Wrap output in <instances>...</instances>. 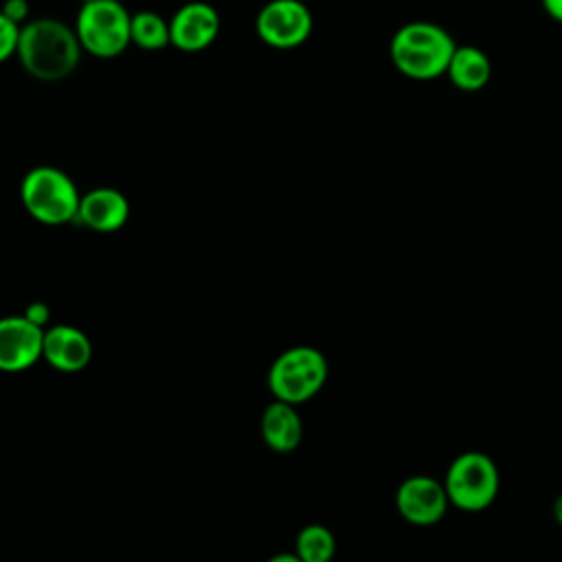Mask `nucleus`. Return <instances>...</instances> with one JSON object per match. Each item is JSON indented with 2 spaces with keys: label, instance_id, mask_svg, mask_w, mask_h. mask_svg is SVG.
Here are the masks:
<instances>
[{
  "label": "nucleus",
  "instance_id": "1",
  "mask_svg": "<svg viewBox=\"0 0 562 562\" xmlns=\"http://www.w3.org/2000/svg\"><path fill=\"white\" fill-rule=\"evenodd\" d=\"M77 31L55 18L29 20L20 26L18 59L22 68L40 81L66 79L81 59Z\"/></svg>",
  "mask_w": 562,
  "mask_h": 562
},
{
  "label": "nucleus",
  "instance_id": "2",
  "mask_svg": "<svg viewBox=\"0 0 562 562\" xmlns=\"http://www.w3.org/2000/svg\"><path fill=\"white\" fill-rule=\"evenodd\" d=\"M457 44L450 33L432 22H408L391 40L395 68L411 79H435L448 70Z\"/></svg>",
  "mask_w": 562,
  "mask_h": 562
},
{
  "label": "nucleus",
  "instance_id": "3",
  "mask_svg": "<svg viewBox=\"0 0 562 562\" xmlns=\"http://www.w3.org/2000/svg\"><path fill=\"white\" fill-rule=\"evenodd\" d=\"M130 22L132 13L119 0H83L75 31L86 53L110 59L132 44Z\"/></svg>",
  "mask_w": 562,
  "mask_h": 562
},
{
  "label": "nucleus",
  "instance_id": "4",
  "mask_svg": "<svg viewBox=\"0 0 562 562\" xmlns=\"http://www.w3.org/2000/svg\"><path fill=\"white\" fill-rule=\"evenodd\" d=\"M20 198L29 215L50 226L77 220L81 202V195L70 176L57 167L31 169L22 180Z\"/></svg>",
  "mask_w": 562,
  "mask_h": 562
},
{
  "label": "nucleus",
  "instance_id": "5",
  "mask_svg": "<svg viewBox=\"0 0 562 562\" xmlns=\"http://www.w3.org/2000/svg\"><path fill=\"white\" fill-rule=\"evenodd\" d=\"M327 380V360L314 347L283 351L268 371V386L277 400L299 404L321 391Z\"/></svg>",
  "mask_w": 562,
  "mask_h": 562
},
{
  "label": "nucleus",
  "instance_id": "6",
  "mask_svg": "<svg viewBox=\"0 0 562 562\" xmlns=\"http://www.w3.org/2000/svg\"><path fill=\"white\" fill-rule=\"evenodd\" d=\"M443 487L459 509L481 512L496 498L498 470L487 454L463 452L450 463Z\"/></svg>",
  "mask_w": 562,
  "mask_h": 562
},
{
  "label": "nucleus",
  "instance_id": "7",
  "mask_svg": "<svg viewBox=\"0 0 562 562\" xmlns=\"http://www.w3.org/2000/svg\"><path fill=\"white\" fill-rule=\"evenodd\" d=\"M312 11L301 0H270L259 9L255 18V31L259 40L281 50L305 44L312 35Z\"/></svg>",
  "mask_w": 562,
  "mask_h": 562
},
{
  "label": "nucleus",
  "instance_id": "8",
  "mask_svg": "<svg viewBox=\"0 0 562 562\" xmlns=\"http://www.w3.org/2000/svg\"><path fill=\"white\" fill-rule=\"evenodd\" d=\"M44 351V327L22 316L0 318V371L18 373L33 367Z\"/></svg>",
  "mask_w": 562,
  "mask_h": 562
},
{
  "label": "nucleus",
  "instance_id": "9",
  "mask_svg": "<svg viewBox=\"0 0 562 562\" xmlns=\"http://www.w3.org/2000/svg\"><path fill=\"white\" fill-rule=\"evenodd\" d=\"M222 29L220 13L213 4L193 0L171 15L169 20V33H171V46L184 53H198L209 48Z\"/></svg>",
  "mask_w": 562,
  "mask_h": 562
},
{
  "label": "nucleus",
  "instance_id": "10",
  "mask_svg": "<svg viewBox=\"0 0 562 562\" xmlns=\"http://www.w3.org/2000/svg\"><path fill=\"white\" fill-rule=\"evenodd\" d=\"M450 498L446 487L430 476H411L397 487V512L413 525H432L443 518Z\"/></svg>",
  "mask_w": 562,
  "mask_h": 562
},
{
  "label": "nucleus",
  "instance_id": "11",
  "mask_svg": "<svg viewBox=\"0 0 562 562\" xmlns=\"http://www.w3.org/2000/svg\"><path fill=\"white\" fill-rule=\"evenodd\" d=\"M42 358L57 371L77 373L90 362L92 345L81 329L72 325H55L44 331Z\"/></svg>",
  "mask_w": 562,
  "mask_h": 562
},
{
  "label": "nucleus",
  "instance_id": "12",
  "mask_svg": "<svg viewBox=\"0 0 562 562\" xmlns=\"http://www.w3.org/2000/svg\"><path fill=\"white\" fill-rule=\"evenodd\" d=\"M130 217V204L125 195L110 187H99L81 195L77 220L97 231V233H114Z\"/></svg>",
  "mask_w": 562,
  "mask_h": 562
},
{
  "label": "nucleus",
  "instance_id": "13",
  "mask_svg": "<svg viewBox=\"0 0 562 562\" xmlns=\"http://www.w3.org/2000/svg\"><path fill=\"white\" fill-rule=\"evenodd\" d=\"M261 435L263 441L277 452L294 450L303 435L301 417L294 406L283 400H274L272 404H268L261 415Z\"/></svg>",
  "mask_w": 562,
  "mask_h": 562
},
{
  "label": "nucleus",
  "instance_id": "14",
  "mask_svg": "<svg viewBox=\"0 0 562 562\" xmlns=\"http://www.w3.org/2000/svg\"><path fill=\"white\" fill-rule=\"evenodd\" d=\"M446 75L450 77V81L465 90V92H474L481 90L490 77H492V64L487 59V55L476 48V46H457Z\"/></svg>",
  "mask_w": 562,
  "mask_h": 562
},
{
  "label": "nucleus",
  "instance_id": "15",
  "mask_svg": "<svg viewBox=\"0 0 562 562\" xmlns=\"http://www.w3.org/2000/svg\"><path fill=\"white\" fill-rule=\"evenodd\" d=\"M130 35H132V44L143 50H160L171 44L169 22L160 13L149 9L132 13Z\"/></svg>",
  "mask_w": 562,
  "mask_h": 562
},
{
  "label": "nucleus",
  "instance_id": "16",
  "mask_svg": "<svg viewBox=\"0 0 562 562\" xmlns=\"http://www.w3.org/2000/svg\"><path fill=\"white\" fill-rule=\"evenodd\" d=\"M334 549L336 540L323 525H307L296 536V555L301 562H327Z\"/></svg>",
  "mask_w": 562,
  "mask_h": 562
},
{
  "label": "nucleus",
  "instance_id": "17",
  "mask_svg": "<svg viewBox=\"0 0 562 562\" xmlns=\"http://www.w3.org/2000/svg\"><path fill=\"white\" fill-rule=\"evenodd\" d=\"M18 37H20V24H15L11 18H7L0 11V64L15 55Z\"/></svg>",
  "mask_w": 562,
  "mask_h": 562
},
{
  "label": "nucleus",
  "instance_id": "18",
  "mask_svg": "<svg viewBox=\"0 0 562 562\" xmlns=\"http://www.w3.org/2000/svg\"><path fill=\"white\" fill-rule=\"evenodd\" d=\"M7 18H11L15 24H24L26 18H29V11H31V4L29 0H4L2 2V9H0Z\"/></svg>",
  "mask_w": 562,
  "mask_h": 562
},
{
  "label": "nucleus",
  "instance_id": "19",
  "mask_svg": "<svg viewBox=\"0 0 562 562\" xmlns=\"http://www.w3.org/2000/svg\"><path fill=\"white\" fill-rule=\"evenodd\" d=\"M24 316L29 318V321H33L35 325H40V327H44L46 323H48V316H50V312H48V307L44 305V303H40V301H35V303H31V305H26V310H24Z\"/></svg>",
  "mask_w": 562,
  "mask_h": 562
},
{
  "label": "nucleus",
  "instance_id": "20",
  "mask_svg": "<svg viewBox=\"0 0 562 562\" xmlns=\"http://www.w3.org/2000/svg\"><path fill=\"white\" fill-rule=\"evenodd\" d=\"M542 7L553 20L562 22V0H542Z\"/></svg>",
  "mask_w": 562,
  "mask_h": 562
},
{
  "label": "nucleus",
  "instance_id": "21",
  "mask_svg": "<svg viewBox=\"0 0 562 562\" xmlns=\"http://www.w3.org/2000/svg\"><path fill=\"white\" fill-rule=\"evenodd\" d=\"M553 516L558 520V525H562V496L555 498V505H553Z\"/></svg>",
  "mask_w": 562,
  "mask_h": 562
}]
</instances>
